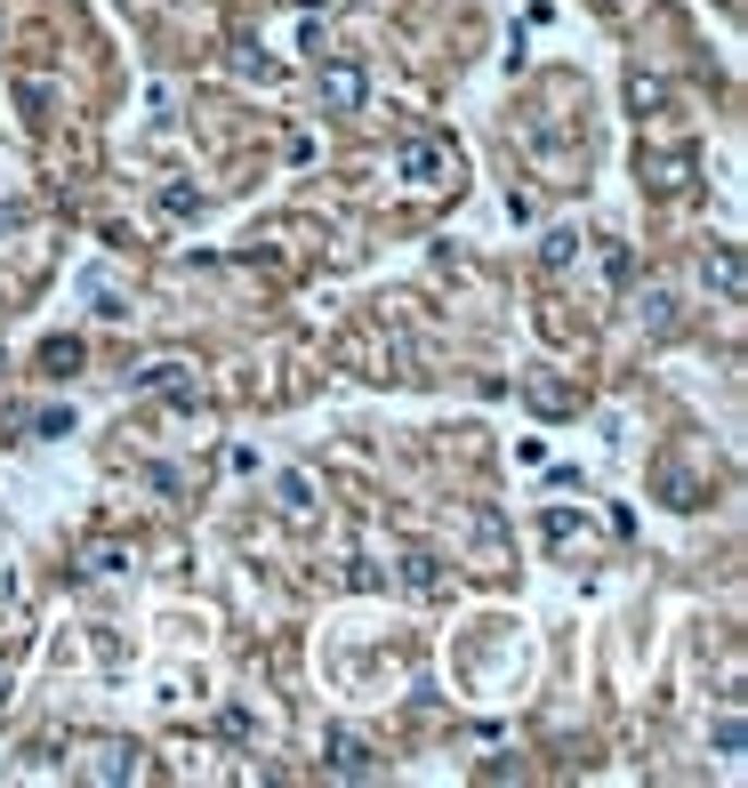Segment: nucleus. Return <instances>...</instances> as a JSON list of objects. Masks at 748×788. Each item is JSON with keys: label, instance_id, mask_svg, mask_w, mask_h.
Returning <instances> with one entry per match:
<instances>
[{"label": "nucleus", "instance_id": "obj_1", "mask_svg": "<svg viewBox=\"0 0 748 788\" xmlns=\"http://www.w3.org/2000/svg\"><path fill=\"white\" fill-rule=\"evenodd\" d=\"M394 170H403L410 185H451V177H459V153L434 145V137H403V145H394Z\"/></svg>", "mask_w": 748, "mask_h": 788}, {"label": "nucleus", "instance_id": "obj_2", "mask_svg": "<svg viewBox=\"0 0 748 788\" xmlns=\"http://www.w3.org/2000/svg\"><path fill=\"white\" fill-rule=\"evenodd\" d=\"M363 97H370L363 65H322V106L330 113H363Z\"/></svg>", "mask_w": 748, "mask_h": 788}, {"label": "nucleus", "instance_id": "obj_3", "mask_svg": "<svg viewBox=\"0 0 748 788\" xmlns=\"http://www.w3.org/2000/svg\"><path fill=\"white\" fill-rule=\"evenodd\" d=\"M137 386H145V394H177V403H194V370H185L177 355L145 362V370H137Z\"/></svg>", "mask_w": 748, "mask_h": 788}, {"label": "nucleus", "instance_id": "obj_4", "mask_svg": "<svg viewBox=\"0 0 748 788\" xmlns=\"http://www.w3.org/2000/svg\"><path fill=\"white\" fill-rule=\"evenodd\" d=\"M330 773H346V780H370V773H379V756H370L355 732H330Z\"/></svg>", "mask_w": 748, "mask_h": 788}, {"label": "nucleus", "instance_id": "obj_5", "mask_svg": "<svg viewBox=\"0 0 748 788\" xmlns=\"http://www.w3.org/2000/svg\"><path fill=\"white\" fill-rule=\"evenodd\" d=\"M700 274L716 282V298H740V258H733V250H716L709 266H700Z\"/></svg>", "mask_w": 748, "mask_h": 788}, {"label": "nucleus", "instance_id": "obj_6", "mask_svg": "<svg viewBox=\"0 0 748 788\" xmlns=\"http://www.w3.org/2000/svg\"><path fill=\"white\" fill-rule=\"evenodd\" d=\"M315 507V491H306V475H282V515H306Z\"/></svg>", "mask_w": 748, "mask_h": 788}, {"label": "nucleus", "instance_id": "obj_7", "mask_svg": "<svg viewBox=\"0 0 748 788\" xmlns=\"http://www.w3.org/2000/svg\"><path fill=\"white\" fill-rule=\"evenodd\" d=\"M604 9H628V0H604Z\"/></svg>", "mask_w": 748, "mask_h": 788}]
</instances>
